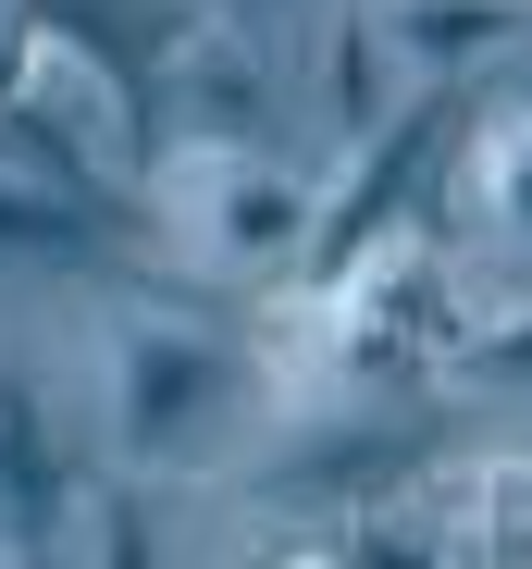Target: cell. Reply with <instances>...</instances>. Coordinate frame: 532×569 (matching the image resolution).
Segmentation results:
<instances>
[{
    "instance_id": "cell-11",
    "label": "cell",
    "mask_w": 532,
    "mask_h": 569,
    "mask_svg": "<svg viewBox=\"0 0 532 569\" xmlns=\"http://www.w3.org/2000/svg\"><path fill=\"white\" fill-rule=\"evenodd\" d=\"M26 62H38V0H0V112L26 100Z\"/></svg>"
},
{
    "instance_id": "cell-9",
    "label": "cell",
    "mask_w": 532,
    "mask_h": 569,
    "mask_svg": "<svg viewBox=\"0 0 532 569\" xmlns=\"http://www.w3.org/2000/svg\"><path fill=\"white\" fill-rule=\"evenodd\" d=\"M334 569H446V520L372 496V508H347V520H334Z\"/></svg>"
},
{
    "instance_id": "cell-4",
    "label": "cell",
    "mask_w": 532,
    "mask_h": 569,
    "mask_svg": "<svg viewBox=\"0 0 532 569\" xmlns=\"http://www.w3.org/2000/svg\"><path fill=\"white\" fill-rule=\"evenodd\" d=\"M87 458L62 446V397L38 347H0V569H62Z\"/></svg>"
},
{
    "instance_id": "cell-1",
    "label": "cell",
    "mask_w": 532,
    "mask_h": 569,
    "mask_svg": "<svg viewBox=\"0 0 532 569\" xmlns=\"http://www.w3.org/2000/svg\"><path fill=\"white\" fill-rule=\"evenodd\" d=\"M248 397V359L173 310H112L100 322V470L124 483H187V470L223 446Z\"/></svg>"
},
{
    "instance_id": "cell-5",
    "label": "cell",
    "mask_w": 532,
    "mask_h": 569,
    "mask_svg": "<svg viewBox=\"0 0 532 569\" xmlns=\"http://www.w3.org/2000/svg\"><path fill=\"white\" fill-rule=\"evenodd\" d=\"M161 100H173V149H273V74L223 26L161 50Z\"/></svg>"
},
{
    "instance_id": "cell-10",
    "label": "cell",
    "mask_w": 532,
    "mask_h": 569,
    "mask_svg": "<svg viewBox=\"0 0 532 569\" xmlns=\"http://www.w3.org/2000/svg\"><path fill=\"white\" fill-rule=\"evenodd\" d=\"M87 248H100V211L38 199V186L0 173V260H87Z\"/></svg>"
},
{
    "instance_id": "cell-7",
    "label": "cell",
    "mask_w": 532,
    "mask_h": 569,
    "mask_svg": "<svg viewBox=\"0 0 532 569\" xmlns=\"http://www.w3.org/2000/svg\"><path fill=\"white\" fill-rule=\"evenodd\" d=\"M520 100H508V74H495V100L483 112H459V161H433V186H446V223L471 236V260L495 248V260H520Z\"/></svg>"
},
{
    "instance_id": "cell-8",
    "label": "cell",
    "mask_w": 532,
    "mask_h": 569,
    "mask_svg": "<svg viewBox=\"0 0 532 569\" xmlns=\"http://www.w3.org/2000/svg\"><path fill=\"white\" fill-rule=\"evenodd\" d=\"M310 87H322V137H334V149H360V137L397 112V62H384V38H372V0H322Z\"/></svg>"
},
{
    "instance_id": "cell-3",
    "label": "cell",
    "mask_w": 532,
    "mask_h": 569,
    "mask_svg": "<svg viewBox=\"0 0 532 569\" xmlns=\"http://www.w3.org/2000/svg\"><path fill=\"white\" fill-rule=\"evenodd\" d=\"M322 298V385H409V371H446L459 347V260H433L421 236L347 260Z\"/></svg>"
},
{
    "instance_id": "cell-2",
    "label": "cell",
    "mask_w": 532,
    "mask_h": 569,
    "mask_svg": "<svg viewBox=\"0 0 532 569\" xmlns=\"http://www.w3.org/2000/svg\"><path fill=\"white\" fill-rule=\"evenodd\" d=\"M310 211H322V173L285 161V149H173L161 161V223L211 284H248L273 298L310 248Z\"/></svg>"
},
{
    "instance_id": "cell-12",
    "label": "cell",
    "mask_w": 532,
    "mask_h": 569,
    "mask_svg": "<svg viewBox=\"0 0 532 569\" xmlns=\"http://www.w3.org/2000/svg\"><path fill=\"white\" fill-rule=\"evenodd\" d=\"M260 569H334V532H273V545H260Z\"/></svg>"
},
{
    "instance_id": "cell-6",
    "label": "cell",
    "mask_w": 532,
    "mask_h": 569,
    "mask_svg": "<svg viewBox=\"0 0 532 569\" xmlns=\"http://www.w3.org/2000/svg\"><path fill=\"white\" fill-rule=\"evenodd\" d=\"M397 87H483L520 50V0H372Z\"/></svg>"
}]
</instances>
